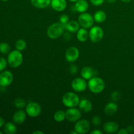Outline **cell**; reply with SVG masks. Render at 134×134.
<instances>
[{
	"label": "cell",
	"mask_w": 134,
	"mask_h": 134,
	"mask_svg": "<svg viewBox=\"0 0 134 134\" xmlns=\"http://www.w3.org/2000/svg\"><path fill=\"white\" fill-rule=\"evenodd\" d=\"M104 81L98 77H94L89 80L88 82V87L91 92L94 94H99L102 92L105 88Z\"/></svg>",
	"instance_id": "cell-1"
},
{
	"label": "cell",
	"mask_w": 134,
	"mask_h": 134,
	"mask_svg": "<svg viewBox=\"0 0 134 134\" xmlns=\"http://www.w3.org/2000/svg\"><path fill=\"white\" fill-rule=\"evenodd\" d=\"M65 27L60 22H56L48 27L47 34L49 38L52 39H56L60 37L64 34Z\"/></svg>",
	"instance_id": "cell-2"
},
{
	"label": "cell",
	"mask_w": 134,
	"mask_h": 134,
	"mask_svg": "<svg viewBox=\"0 0 134 134\" xmlns=\"http://www.w3.org/2000/svg\"><path fill=\"white\" fill-rule=\"evenodd\" d=\"M8 64L13 68H17L20 66L23 62V56L20 51L18 50L10 51L7 56Z\"/></svg>",
	"instance_id": "cell-3"
},
{
	"label": "cell",
	"mask_w": 134,
	"mask_h": 134,
	"mask_svg": "<svg viewBox=\"0 0 134 134\" xmlns=\"http://www.w3.org/2000/svg\"><path fill=\"white\" fill-rule=\"evenodd\" d=\"M80 99L79 97L77 94L71 92H67L64 95L62 98V103L64 106L68 108L76 107L79 105Z\"/></svg>",
	"instance_id": "cell-4"
},
{
	"label": "cell",
	"mask_w": 134,
	"mask_h": 134,
	"mask_svg": "<svg viewBox=\"0 0 134 134\" xmlns=\"http://www.w3.org/2000/svg\"><path fill=\"white\" fill-rule=\"evenodd\" d=\"M104 37V31L101 27L94 26L90 27L89 31V39L93 43H99Z\"/></svg>",
	"instance_id": "cell-5"
},
{
	"label": "cell",
	"mask_w": 134,
	"mask_h": 134,
	"mask_svg": "<svg viewBox=\"0 0 134 134\" xmlns=\"http://www.w3.org/2000/svg\"><path fill=\"white\" fill-rule=\"evenodd\" d=\"M78 22L80 26L84 28L88 29L93 26L94 22V16L88 13H82L79 16Z\"/></svg>",
	"instance_id": "cell-6"
},
{
	"label": "cell",
	"mask_w": 134,
	"mask_h": 134,
	"mask_svg": "<svg viewBox=\"0 0 134 134\" xmlns=\"http://www.w3.org/2000/svg\"><path fill=\"white\" fill-rule=\"evenodd\" d=\"M41 107L36 102H31L26 105V113L29 116L32 118L37 117L41 113Z\"/></svg>",
	"instance_id": "cell-7"
},
{
	"label": "cell",
	"mask_w": 134,
	"mask_h": 134,
	"mask_svg": "<svg viewBox=\"0 0 134 134\" xmlns=\"http://www.w3.org/2000/svg\"><path fill=\"white\" fill-rule=\"evenodd\" d=\"M72 89L77 92H82L88 87V82L82 77H78L72 81L71 84Z\"/></svg>",
	"instance_id": "cell-8"
},
{
	"label": "cell",
	"mask_w": 134,
	"mask_h": 134,
	"mask_svg": "<svg viewBox=\"0 0 134 134\" xmlns=\"http://www.w3.org/2000/svg\"><path fill=\"white\" fill-rule=\"evenodd\" d=\"M66 119L71 122H76L82 117V113L81 111L76 107L68 108L65 111Z\"/></svg>",
	"instance_id": "cell-9"
},
{
	"label": "cell",
	"mask_w": 134,
	"mask_h": 134,
	"mask_svg": "<svg viewBox=\"0 0 134 134\" xmlns=\"http://www.w3.org/2000/svg\"><path fill=\"white\" fill-rule=\"evenodd\" d=\"M90 122L86 119H80L76 122L74 130L79 134H85L88 133L90 130Z\"/></svg>",
	"instance_id": "cell-10"
},
{
	"label": "cell",
	"mask_w": 134,
	"mask_h": 134,
	"mask_svg": "<svg viewBox=\"0 0 134 134\" xmlns=\"http://www.w3.org/2000/svg\"><path fill=\"white\" fill-rule=\"evenodd\" d=\"M13 81V75L9 71H3L0 73V86L7 87Z\"/></svg>",
	"instance_id": "cell-11"
},
{
	"label": "cell",
	"mask_w": 134,
	"mask_h": 134,
	"mask_svg": "<svg viewBox=\"0 0 134 134\" xmlns=\"http://www.w3.org/2000/svg\"><path fill=\"white\" fill-rule=\"evenodd\" d=\"M79 51L75 47H71L65 51V58L68 62L73 63L77 61L79 58Z\"/></svg>",
	"instance_id": "cell-12"
},
{
	"label": "cell",
	"mask_w": 134,
	"mask_h": 134,
	"mask_svg": "<svg viewBox=\"0 0 134 134\" xmlns=\"http://www.w3.org/2000/svg\"><path fill=\"white\" fill-rule=\"evenodd\" d=\"M26 113L23 110L19 109L16 111L13 116V121L16 124H22L26 119Z\"/></svg>",
	"instance_id": "cell-13"
},
{
	"label": "cell",
	"mask_w": 134,
	"mask_h": 134,
	"mask_svg": "<svg viewBox=\"0 0 134 134\" xmlns=\"http://www.w3.org/2000/svg\"><path fill=\"white\" fill-rule=\"evenodd\" d=\"M51 6L57 12H62L66 9V0H51Z\"/></svg>",
	"instance_id": "cell-14"
},
{
	"label": "cell",
	"mask_w": 134,
	"mask_h": 134,
	"mask_svg": "<svg viewBox=\"0 0 134 134\" xmlns=\"http://www.w3.org/2000/svg\"><path fill=\"white\" fill-rule=\"evenodd\" d=\"M97 73L95 69L90 66H85L81 69V77L85 79V80H90L92 77L96 75Z\"/></svg>",
	"instance_id": "cell-15"
},
{
	"label": "cell",
	"mask_w": 134,
	"mask_h": 134,
	"mask_svg": "<svg viewBox=\"0 0 134 134\" xmlns=\"http://www.w3.org/2000/svg\"><path fill=\"white\" fill-rule=\"evenodd\" d=\"M103 130L107 133H117L119 130V126L116 122L109 121L104 124Z\"/></svg>",
	"instance_id": "cell-16"
},
{
	"label": "cell",
	"mask_w": 134,
	"mask_h": 134,
	"mask_svg": "<svg viewBox=\"0 0 134 134\" xmlns=\"http://www.w3.org/2000/svg\"><path fill=\"white\" fill-rule=\"evenodd\" d=\"M89 4L86 0H78L74 5L75 10L80 13H85L88 9Z\"/></svg>",
	"instance_id": "cell-17"
},
{
	"label": "cell",
	"mask_w": 134,
	"mask_h": 134,
	"mask_svg": "<svg viewBox=\"0 0 134 134\" xmlns=\"http://www.w3.org/2000/svg\"><path fill=\"white\" fill-rule=\"evenodd\" d=\"M79 107L80 110L83 111L84 113H88L92 111L93 108L92 103L87 99H83L80 100L79 103Z\"/></svg>",
	"instance_id": "cell-18"
},
{
	"label": "cell",
	"mask_w": 134,
	"mask_h": 134,
	"mask_svg": "<svg viewBox=\"0 0 134 134\" xmlns=\"http://www.w3.org/2000/svg\"><path fill=\"white\" fill-rule=\"evenodd\" d=\"M118 105L114 102H110L105 105L104 108V112L108 116L114 115L118 111Z\"/></svg>",
	"instance_id": "cell-19"
},
{
	"label": "cell",
	"mask_w": 134,
	"mask_h": 134,
	"mask_svg": "<svg viewBox=\"0 0 134 134\" xmlns=\"http://www.w3.org/2000/svg\"><path fill=\"white\" fill-rule=\"evenodd\" d=\"M80 24L78 21L76 20H71L68 22L67 24L64 26L65 29L68 30L70 33H75L78 31L80 29Z\"/></svg>",
	"instance_id": "cell-20"
},
{
	"label": "cell",
	"mask_w": 134,
	"mask_h": 134,
	"mask_svg": "<svg viewBox=\"0 0 134 134\" xmlns=\"http://www.w3.org/2000/svg\"><path fill=\"white\" fill-rule=\"evenodd\" d=\"M31 3L35 7L43 9L51 5V0H31Z\"/></svg>",
	"instance_id": "cell-21"
},
{
	"label": "cell",
	"mask_w": 134,
	"mask_h": 134,
	"mask_svg": "<svg viewBox=\"0 0 134 134\" xmlns=\"http://www.w3.org/2000/svg\"><path fill=\"white\" fill-rule=\"evenodd\" d=\"M89 38V32L87 29L81 27L77 32V39L80 42H86Z\"/></svg>",
	"instance_id": "cell-22"
},
{
	"label": "cell",
	"mask_w": 134,
	"mask_h": 134,
	"mask_svg": "<svg viewBox=\"0 0 134 134\" xmlns=\"http://www.w3.org/2000/svg\"><path fill=\"white\" fill-rule=\"evenodd\" d=\"M3 132L6 134H14L16 133L17 128L15 124L11 122L5 123L3 126Z\"/></svg>",
	"instance_id": "cell-23"
},
{
	"label": "cell",
	"mask_w": 134,
	"mask_h": 134,
	"mask_svg": "<svg viewBox=\"0 0 134 134\" xmlns=\"http://www.w3.org/2000/svg\"><path fill=\"white\" fill-rule=\"evenodd\" d=\"M106 18H107V15H106L105 12L103 10H97L94 15V19L95 22L97 23H102L104 21H105Z\"/></svg>",
	"instance_id": "cell-24"
},
{
	"label": "cell",
	"mask_w": 134,
	"mask_h": 134,
	"mask_svg": "<svg viewBox=\"0 0 134 134\" xmlns=\"http://www.w3.org/2000/svg\"><path fill=\"white\" fill-rule=\"evenodd\" d=\"M54 119L56 122H61L64 121L65 119H66V115H65V112L62 110L56 111L54 114Z\"/></svg>",
	"instance_id": "cell-25"
},
{
	"label": "cell",
	"mask_w": 134,
	"mask_h": 134,
	"mask_svg": "<svg viewBox=\"0 0 134 134\" xmlns=\"http://www.w3.org/2000/svg\"><path fill=\"white\" fill-rule=\"evenodd\" d=\"M26 47H27V43H26V41H24V39H18L15 43L16 49L20 52L24 51L26 48Z\"/></svg>",
	"instance_id": "cell-26"
},
{
	"label": "cell",
	"mask_w": 134,
	"mask_h": 134,
	"mask_svg": "<svg viewBox=\"0 0 134 134\" xmlns=\"http://www.w3.org/2000/svg\"><path fill=\"white\" fill-rule=\"evenodd\" d=\"M14 105L18 109H22L26 107V102L24 99L18 98L14 101Z\"/></svg>",
	"instance_id": "cell-27"
},
{
	"label": "cell",
	"mask_w": 134,
	"mask_h": 134,
	"mask_svg": "<svg viewBox=\"0 0 134 134\" xmlns=\"http://www.w3.org/2000/svg\"><path fill=\"white\" fill-rule=\"evenodd\" d=\"M10 51V47L7 43H0V52L3 54L9 53Z\"/></svg>",
	"instance_id": "cell-28"
},
{
	"label": "cell",
	"mask_w": 134,
	"mask_h": 134,
	"mask_svg": "<svg viewBox=\"0 0 134 134\" xmlns=\"http://www.w3.org/2000/svg\"><path fill=\"white\" fill-rule=\"evenodd\" d=\"M7 64L8 62L5 58L0 57V72L3 71L6 69Z\"/></svg>",
	"instance_id": "cell-29"
},
{
	"label": "cell",
	"mask_w": 134,
	"mask_h": 134,
	"mask_svg": "<svg viewBox=\"0 0 134 134\" xmlns=\"http://www.w3.org/2000/svg\"><path fill=\"white\" fill-rule=\"evenodd\" d=\"M59 21H60V23H61L62 24L65 26L69 21V18L67 14H62L60 16V18H59Z\"/></svg>",
	"instance_id": "cell-30"
},
{
	"label": "cell",
	"mask_w": 134,
	"mask_h": 134,
	"mask_svg": "<svg viewBox=\"0 0 134 134\" xmlns=\"http://www.w3.org/2000/svg\"><path fill=\"white\" fill-rule=\"evenodd\" d=\"M120 98H121V94H120V92L118 91H114L113 92V93L111 94V99H113V101L114 102H118L119 100H120Z\"/></svg>",
	"instance_id": "cell-31"
},
{
	"label": "cell",
	"mask_w": 134,
	"mask_h": 134,
	"mask_svg": "<svg viewBox=\"0 0 134 134\" xmlns=\"http://www.w3.org/2000/svg\"><path fill=\"white\" fill-rule=\"evenodd\" d=\"M92 122L94 126H98L100 125L101 123H102V119L99 116H94L92 119Z\"/></svg>",
	"instance_id": "cell-32"
},
{
	"label": "cell",
	"mask_w": 134,
	"mask_h": 134,
	"mask_svg": "<svg viewBox=\"0 0 134 134\" xmlns=\"http://www.w3.org/2000/svg\"><path fill=\"white\" fill-rule=\"evenodd\" d=\"M90 3H91L93 5L98 7L103 5V3H104V1H105V0H90Z\"/></svg>",
	"instance_id": "cell-33"
},
{
	"label": "cell",
	"mask_w": 134,
	"mask_h": 134,
	"mask_svg": "<svg viewBox=\"0 0 134 134\" xmlns=\"http://www.w3.org/2000/svg\"><path fill=\"white\" fill-rule=\"evenodd\" d=\"M77 71H78V68L76 65H71L69 68V72H70L71 74H76L77 73Z\"/></svg>",
	"instance_id": "cell-34"
},
{
	"label": "cell",
	"mask_w": 134,
	"mask_h": 134,
	"mask_svg": "<svg viewBox=\"0 0 134 134\" xmlns=\"http://www.w3.org/2000/svg\"><path fill=\"white\" fill-rule=\"evenodd\" d=\"M117 133L118 134H128V130H127V129H124V128H122V129H119V131L117 132Z\"/></svg>",
	"instance_id": "cell-35"
},
{
	"label": "cell",
	"mask_w": 134,
	"mask_h": 134,
	"mask_svg": "<svg viewBox=\"0 0 134 134\" xmlns=\"http://www.w3.org/2000/svg\"><path fill=\"white\" fill-rule=\"evenodd\" d=\"M71 38V34L69 33H66V34H64V39L66 41H69Z\"/></svg>",
	"instance_id": "cell-36"
},
{
	"label": "cell",
	"mask_w": 134,
	"mask_h": 134,
	"mask_svg": "<svg viewBox=\"0 0 134 134\" xmlns=\"http://www.w3.org/2000/svg\"><path fill=\"white\" fill-rule=\"evenodd\" d=\"M5 120H4L2 117L0 116V128H2V127L5 125Z\"/></svg>",
	"instance_id": "cell-37"
},
{
	"label": "cell",
	"mask_w": 134,
	"mask_h": 134,
	"mask_svg": "<svg viewBox=\"0 0 134 134\" xmlns=\"http://www.w3.org/2000/svg\"><path fill=\"white\" fill-rule=\"evenodd\" d=\"M127 130H128V133H132L134 132V128L133 126H128L127 128Z\"/></svg>",
	"instance_id": "cell-38"
},
{
	"label": "cell",
	"mask_w": 134,
	"mask_h": 134,
	"mask_svg": "<svg viewBox=\"0 0 134 134\" xmlns=\"http://www.w3.org/2000/svg\"><path fill=\"white\" fill-rule=\"evenodd\" d=\"M90 134H102V132L99 130H95L90 132Z\"/></svg>",
	"instance_id": "cell-39"
},
{
	"label": "cell",
	"mask_w": 134,
	"mask_h": 134,
	"mask_svg": "<svg viewBox=\"0 0 134 134\" xmlns=\"http://www.w3.org/2000/svg\"><path fill=\"white\" fill-rule=\"evenodd\" d=\"M32 134H44V132H41V131L37 130V131H35V132H33Z\"/></svg>",
	"instance_id": "cell-40"
},
{
	"label": "cell",
	"mask_w": 134,
	"mask_h": 134,
	"mask_svg": "<svg viewBox=\"0 0 134 134\" xmlns=\"http://www.w3.org/2000/svg\"><path fill=\"white\" fill-rule=\"evenodd\" d=\"M107 2L109 3H114L115 2H116V0H106Z\"/></svg>",
	"instance_id": "cell-41"
},
{
	"label": "cell",
	"mask_w": 134,
	"mask_h": 134,
	"mask_svg": "<svg viewBox=\"0 0 134 134\" xmlns=\"http://www.w3.org/2000/svg\"><path fill=\"white\" fill-rule=\"evenodd\" d=\"M121 1H122L123 3H129L131 0H120Z\"/></svg>",
	"instance_id": "cell-42"
},
{
	"label": "cell",
	"mask_w": 134,
	"mask_h": 134,
	"mask_svg": "<svg viewBox=\"0 0 134 134\" xmlns=\"http://www.w3.org/2000/svg\"><path fill=\"white\" fill-rule=\"evenodd\" d=\"M69 1H71V2H73V3H75L76 1H77L78 0H69Z\"/></svg>",
	"instance_id": "cell-43"
},
{
	"label": "cell",
	"mask_w": 134,
	"mask_h": 134,
	"mask_svg": "<svg viewBox=\"0 0 134 134\" xmlns=\"http://www.w3.org/2000/svg\"><path fill=\"white\" fill-rule=\"evenodd\" d=\"M1 1H9V0H1Z\"/></svg>",
	"instance_id": "cell-44"
},
{
	"label": "cell",
	"mask_w": 134,
	"mask_h": 134,
	"mask_svg": "<svg viewBox=\"0 0 134 134\" xmlns=\"http://www.w3.org/2000/svg\"><path fill=\"white\" fill-rule=\"evenodd\" d=\"M0 134H3V132H1V131H0Z\"/></svg>",
	"instance_id": "cell-45"
}]
</instances>
